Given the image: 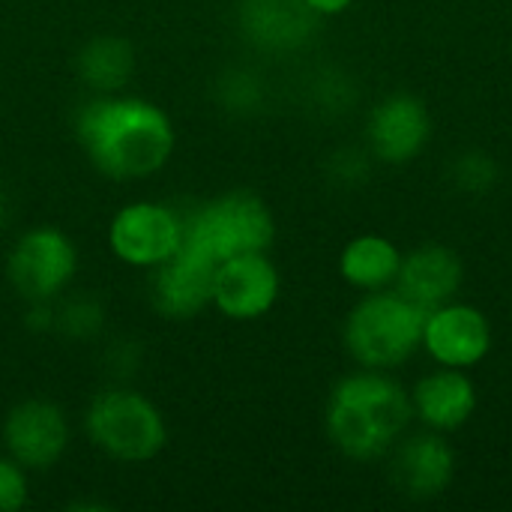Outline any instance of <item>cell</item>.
Here are the masks:
<instances>
[{
	"mask_svg": "<svg viewBox=\"0 0 512 512\" xmlns=\"http://www.w3.org/2000/svg\"><path fill=\"white\" fill-rule=\"evenodd\" d=\"M78 141L102 174L135 180L156 174L171 159L174 129L156 105L105 93L81 108Z\"/></svg>",
	"mask_w": 512,
	"mask_h": 512,
	"instance_id": "1",
	"label": "cell"
},
{
	"mask_svg": "<svg viewBox=\"0 0 512 512\" xmlns=\"http://www.w3.org/2000/svg\"><path fill=\"white\" fill-rule=\"evenodd\" d=\"M411 399L384 375L363 372L345 378L327 408V432L351 459H378L408 426Z\"/></svg>",
	"mask_w": 512,
	"mask_h": 512,
	"instance_id": "2",
	"label": "cell"
},
{
	"mask_svg": "<svg viewBox=\"0 0 512 512\" xmlns=\"http://www.w3.org/2000/svg\"><path fill=\"white\" fill-rule=\"evenodd\" d=\"M426 312L405 300L399 291H381L366 297L348 318L345 345L357 363L369 369H387L405 363L423 345Z\"/></svg>",
	"mask_w": 512,
	"mask_h": 512,
	"instance_id": "3",
	"label": "cell"
},
{
	"mask_svg": "<svg viewBox=\"0 0 512 512\" xmlns=\"http://www.w3.org/2000/svg\"><path fill=\"white\" fill-rule=\"evenodd\" d=\"M183 219V243L195 246L216 264L249 252H264L276 234L273 213L252 192H228Z\"/></svg>",
	"mask_w": 512,
	"mask_h": 512,
	"instance_id": "4",
	"label": "cell"
},
{
	"mask_svg": "<svg viewBox=\"0 0 512 512\" xmlns=\"http://www.w3.org/2000/svg\"><path fill=\"white\" fill-rule=\"evenodd\" d=\"M90 441L120 462H147L165 441V420L156 405L132 390L99 393L84 417Z\"/></svg>",
	"mask_w": 512,
	"mask_h": 512,
	"instance_id": "5",
	"label": "cell"
},
{
	"mask_svg": "<svg viewBox=\"0 0 512 512\" xmlns=\"http://www.w3.org/2000/svg\"><path fill=\"white\" fill-rule=\"evenodd\" d=\"M186 237V219L165 204H129L108 228L111 252L132 267H159L168 261Z\"/></svg>",
	"mask_w": 512,
	"mask_h": 512,
	"instance_id": "6",
	"label": "cell"
},
{
	"mask_svg": "<svg viewBox=\"0 0 512 512\" xmlns=\"http://www.w3.org/2000/svg\"><path fill=\"white\" fill-rule=\"evenodd\" d=\"M6 273L15 294L27 303L54 300L75 273V249L60 231L33 228L15 243Z\"/></svg>",
	"mask_w": 512,
	"mask_h": 512,
	"instance_id": "7",
	"label": "cell"
},
{
	"mask_svg": "<svg viewBox=\"0 0 512 512\" xmlns=\"http://www.w3.org/2000/svg\"><path fill=\"white\" fill-rule=\"evenodd\" d=\"M279 297V273L264 252H249L216 264L213 303L222 315L252 321L270 312Z\"/></svg>",
	"mask_w": 512,
	"mask_h": 512,
	"instance_id": "8",
	"label": "cell"
},
{
	"mask_svg": "<svg viewBox=\"0 0 512 512\" xmlns=\"http://www.w3.org/2000/svg\"><path fill=\"white\" fill-rule=\"evenodd\" d=\"M3 441L9 459H15L24 471H42L63 456L69 441V426L57 405L30 399L9 411L3 426Z\"/></svg>",
	"mask_w": 512,
	"mask_h": 512,
	"instance_id": "9",
	"label": "cell"
},
{
	"mask_svg": "<svg viewBox=\"0 0 512 512\" xmlns=\"http://www.w3.org/2000/svg\"><path fill=\"white\" fill-rule=\"evenodd\" d=\"M153 306L168 318H192L207 303H213V276L216 261L183 243L168 261L153 267Z\"/></svg>",
	"mask_w": 512,
	"mask_h": 512,
	"instance_id": "10",
	"label": "cell"
},
{
	"mask_svg": "<svg viewBox=\"0 0 512 512\" xmlns=\"http://www.w3.org/2000/svg\"><path fill=\"white\" fill-rule=\"evenodd\" d=\"M423 345L441 363L468 369L480 363L492 348V330L483 312L465 303H444L426 315Z\"/></svg>",
	"mask_w": 512,
	"mask_h": 512,
	"instance_id": "11",
	"label": "cell"
},
{
	"mask_svg": "<svg viewBox=\"0 0 512 512\" xmlns=\"http://www.w3.org/2000/svg\"><path fill=\"white\" fill-rule=\"evenodd\" d=\"M462 285V264L447 246H423L402 258L396 288L405 300L420 306L426 315L444 303H453Z\"/></svg>",
	"mask_w": 512,
	"mask_h": 512,
	"instance_id": "12",
	"label": "cell"
},
{
	"mask_svg": "<svg viewBox=\"0 0 512 512\" xmlns=\"http://www.w3.org/2000/svg\"><path fill=\"white\" fill-rule=\"evenodd\" d=\"M429 138V114L414 96H390L384 99L369 120L372 150L387 162L414 159Z\"/></svg>",
	"mask_w": 512,
	"mask_h": 512,
	"instance_id": "13",
	"label": "cell"
},
{
	"mask_svg": "<svg viewBox=\"0 0 512 512\" xmlns=\"http://www.w3.org/2000/svg\"><path fill=\"white\" fill-rule=\"evenodd\" d=\"M477 393L471 378L462 369L444 366L432 375H426L411 396V408L420 414V420L432 429H459L474 414Z\"/></svg>",
	"mask_w": 512,
	"mask_h": 512,
	"instance_id": "14",
	"label": "cell"
},
{
	"mask_svg": "<svg viewBox=\"0 0 512 512\" xmlns=\"http://www.w3.org/2000/svg\"><path fill=\"white\" fill-rule=\"evenodd\" d=\"M450 477H453V453L435 435L411 438L396 456V480L414 498H432L444 492Z\"/></svg>",
	"mask_w": 512,
	"mask_h": 512,
	"instance_id": "15",
	"label": "cell"
},
{
	"mask_svg": "<svg viewBox=\"0 0 512 512\" xmlns=\"http://www.w3.org/2000/svg\"><path fill=\"white\" fill-rule=\"evenodd\" d=\"M312 12L306 0H243L240 24L252 42L285 48L306 36Z\"/></svg>",
	"mask_w": 512,
	"mask_h": 512,
	"instance_id": "16",
	"label": "cell"
},
{
	"mask_svg": "<svg viewBox=\"0 0 512 512\" xmlns=\"http://www.w3.org/2000/svg\"><path fill=\"white\" fill-rule=\"evenodd\" d=\"M339 267L351 285L366 288V291H381L390 282H396L399 267H402V255L387 237L366 234V237H357L345 246Z\"/></svg>",
	"mask_w": 512,
	"mask_h": 512,
	"instance_id": "17",
	"label": "cell"
},
{
	"mask_svg": "<svg viewBox=\"0 0 512 512\" xmlns=\"http://www.w3.org/2000/svg\"><path fill=\"white\" fill-rule=\"evenodd\" d=\"M132 66H135V54H132L129 42L120 36H96L78 54V75L96 93L120 90L129 81Z\"/></svg>",
	"mask_w": 512,
	"mask_h": 512,
	"instance_id": "18",
	"label": "cell"
},
{
	"mask_svg": "<svg viewBox=\"0 0 512 512\" xmlns=\"http://www.w3.org/2000/svg\"><path fill=\"white\" fill-rule=\"evenodd\" d=\"M54 327L63 330L66 336L87 339V336H93V333L102 327V309H99V303L90 300V297H72V300H66V303L57 309Z\"/></svg>",
	"mask_w": 512,
	"mask_h": 512,
	"instance_id": "19",
	"label": "cell"
},
{
	"mask_svg": "<svg viewBox=\"0 0 512 512\" xmlns=\"http://www.w3.org/2000/svg\"><path fill=\"white\" fill-rule=\"evenodd\" d=\"M27 501V474L15 459H0V512H15Z\"/></svg>",
	"mask_w": 512,
	"mask_h": 512,
	"instance_id": "20",
	"label": "cell"
},
{
	"mask_svg": "<svg viewBox=\"0 0 512 512\" xmlns=\"http://www.w3.org/2000/svg\"><path fill=\"white\" fill-rule=\"evenodd\" d=\"M315 12H339V9H345L351 0H306Z\"/></svg>",
	"mask_w": 512,
	"mask_h": 512,
	"instance_id": "21",
	"label": "cell"
},
{
	"mask_svg": "<svg viewBox=\"0 0 512 512\" xmlns=\"http://www.w3.org/2000/svg\"><path fill=\"white\" fill-rule=\"evenodd\" d=\"M0 219H3V198H0Z\"/></svg>",
	"mask_w": 512,
	"mask_h": 512,
	"instance_id": "22",
	"label": "cell"
}]
</instances>
